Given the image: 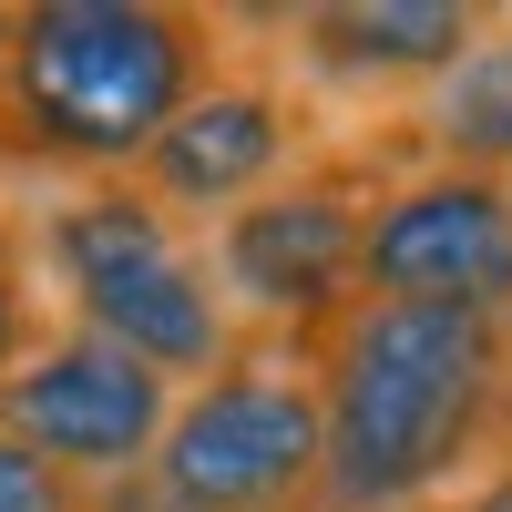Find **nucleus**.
Returning <instances> with one entry per match:
<instances>
[{
    "label": "nucleus",
    "mask_w": 512,
    "mask_h": 512,
    "mask_svg": "<svg viewBox=\"0 0 512 512\" xmlns=\"http://www.w3.org/2000/svg\"><path fill=\"white\" fill-rule=\"evenodd\" d=\"M31 256L52 267L72 328L113 338L123 359H144L154 379H175V390L185 379H216L236 359V338H246L226 287H216V267H205V246L164 216V205H144L134 185L62 195L52 216H41Z\"/></svg>",
    "instance_id": "nucleus-3"
},
{
    "label": "nucleus",
    "mask_w": 512,
    "mask_h": 512,
    "mask_svg": "<svg viewBox=\"0 0 512 512\" xmlns=\"http://www.w3.org/2000/svg\"><path fill=\"white\" fill-rule=\"evenodd\" d=\"M451 512H512V451H502V461H492V472H482L472 492H461Z\"/></svg>",
    "instance_id": "nucleus-13"
},
{
    "label": "nucleus",
    "mask_w": 512,
    "mask_h": 512,
    "mask_svg": "<svg viewBox=\"0 0 512 512\" xmlns=\"http://www.w3.org/2000/svg\"><path fill=\"white\" fill-rule=\"evenodd\" d=\"M318 461H328V420H318L308 349L256 328L216 379L175 400L144 472L93 492V512H308Z\"/></svg>",
    "instance_id": "nucleus-4"
},
{
    "label": "nucleus",
    "mask_w": 512,
    "mask_h": 512,
    "mask_svg": "<svg viewBox=\"0 0 512 512\" xmlns=\"http://www.w3.org/2000/svg\"><path fill=\"white\" fill-rule=\"evenodd\" d=\"M369 175L359 164H308V175L267 185L256 205L216 216V246H205V267H216L226 308H246L267 338H308L359 297V226H369Z\"/></svg>",
    "instance_id": "nucleus-5"
},
{
    "label": "nucleus",
    "mask_w": 512,
    "mask_h": 512,
    "mask_svg": "<svg viewBox=\"0 0 512 512\" xmlns=\"http://www.w3.org/2000/svg\"><path fill=\"white\" fill-rule=\"evenodd\" d=\"M175 400H185L175 379H154L144 359H123L113 338L62 318L11 379H0V441H21L31 461L72 472L82 492H113V482H134L154 461Z\"/></svg>",
    "instance_id": "nucleus-7"
},
{
    "label": "nucleus",
    "mask_w": 512,
    "mask_h": 512,
    "mask_svg": "<svg viewBox=\"0 0 512 512\" xmlns=\"http://www.w3.org/2000/svg\"><path fill=\"white\" fill-rule=\"evenodd\" d=\"M226 21L185 0H31L0 31V164L123 185L205 82Z\"/></svg>",
    "instance_id": "nucleus-2"
},
{
    "label": "nucleus",
    "mask_w": 512,
    "mask_h": 512,
    "mask_svg": "<svg viewBox=\"0 0 512 512\" xmlns=\"http://www.w3.org/2000/svg\"><path fill=\"white\" fill-rule=\"evenodd\" d=\"M502 318L461 308H390V297H349L308 338L328 461L308 512H420L441 482H461L502 431Z\"/></svg>",
    "instance_id": "nucleus-1"
},
{
    "label": "nucleus",
    "mask_w": 512,
    "mask_h": 512,
    "mask_svg": "<svg viewBox=\"0 0 512 512\" xmlns=\"http://www.w3.org/2000/svg\"><path fill=\"white\" fill-rule=\"evenodd\" d=\"M0 31H11V11H0Z\"/></svg>",
    "instance_id": "nucleus-15"
},
{
    "label": "nucleus",
    "mask_w": 512,
    "mask_h": 512,
    "mask_svg": "<svg viewBox=\"0 0 512 512\" xmlns=\"http://www.w3.org/2000/svg\"><path fill=\"white\" fill-rule=\"evenodd\" d=\"M512 451V359H502V431H492V461Z\"/></svg>",
    "instance_id": "nucleus-14"
},
{
    "label": "nucleus",
    "mask_w": 512,
    "mask_h": 512,
    "mask_svg": "<svg viewBox=\"0 0 512 512\" xmlns=\"http://www.w3.org/2000/svg\"><path fill=\"white\" fill-rule=\"evenodd\" d=\"M0 512H93V492L52 461H31L21 441H0Z\"/></svg>",
    "instance_id": "nucleus-12"
},
{
    "label": "nucleus",
    "mask_w": 512,
    "mask_h": 512,
    "mask_svg": "<svg viewBox=\"0 0 512 512\" xmlns=\"http://www.w3.org/2000/svg\"><path fill=\"white\" fill-rule=\"evenodd\" d=\"M359 297L512 328V175H472V164L390 175L359 226Z\"/></svg>",
    "instance_id": "nucleus-6"
},
{
    "label": "nucleus",
    "mask_w": 512,
    "mask_h": 512,
    "mask_svg": "<svg viewBox=\"0 0 512 512\" xmlns=\"http://www.w3.org/2000/svg\"><path fill=\"white\" fill-rule=\"evenodd\" d=\"M41 349V308H31V236L21 216H0V379Z\"/></svg>",
    "instance_id": "nucleus-11"
},
{
    "label": "nucleus",
    "mask_w": 512,
    "mask_h": 512,
    "mask_svg": "<svg viewBox=\"0 0 512 512\" xmlns=\"http://www.w3.org/2000/svg\"><path fill=\"white\" fill-rule=\"evenodd\" d=\"M492 21L502 11L482 0H318V11H287V41L338 93H431Z\"/></svg>",
    "instance_id": "nucleus-9"
},
{
    "label": "nucleus",
    "mask_w": 512,
    "mask_h": 512,
    "mask_svg": "<svg viewBox=\"0 0 512 512\" xmlns=\"http://www.w3.org/2000/svg\"><path fill=\"white\" fill-rule=\"evenodd\" d=\"M410 134L431 144V164H472V175H512V11L461 52L431 93H420Z\"/></svg>",
    "instance_id": "nucleus-10"
},
{
    "label": "nucleus",
    "mask_w": 512,
    "mask_h": 512,
    "mask_svg": "<svg viewBox=\"0 0 512 512\" xmlns=\"http://www.w3.org/2000/svg\"><path fill=\"white\" fill-rule=\"evenodd\" d=\"M297 144H308V103L287 93L277 72H216L205 93L154 134V154L134 164V185L144 205H164V216H236V205H256L267 185H287V164Z\"/></svg>",
    "instance_id": "nucleus-8"
}]
</instances>
